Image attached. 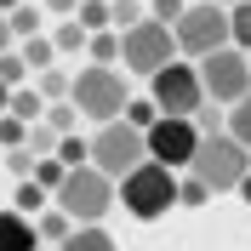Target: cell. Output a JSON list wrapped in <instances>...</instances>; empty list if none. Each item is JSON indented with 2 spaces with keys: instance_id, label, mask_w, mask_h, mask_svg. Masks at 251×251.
<instances>
[{
  "instance_id": "obj_27",
  "label": "cell",
  "mask_w": 251,
  "mask_h": 251,
  "mask_svg": "<svg viewBox=\"0 0 251 251\" xmlns=\"http://www.w3.org/2000/svg\"><path fill=\"white\" fill-rule=\"evenodd\" d=\"M86 51H92V63H97V69H114V57H120V34H92V46H86Z\"/></svg>"
},
{
  "instance_id": "obj_7",
  "label": "cell",
  "mask_w": 251,
  "mask_h": 251,
  "mask_svg": "<svg viewBox=\"0 0 251 251\" xmlns=\"http://www.w3.org/2000/svg\"><path fill=\"white\" fill-rule=\"evenodd\" d=\"M188 172L200 177L211 194H228V188H240V183L251 177V154L228 137V131H223V137H200V154H194Z\"/></svg>"
},
{
  "instance_id": "obj_36",
  "label": "cell",
  "mask_w": 251,
  "mask_h": 251,
  "mask_svg": "<svg viewBox=\"0 0 251 251\" xmlns=\"http://www.w3.org/2000/svg\"><path fill=\"white\" fill-rule=\"evenodd\" d=\"M6 51H17V40H12V23L0 17V57H6Z\"/></svg>"
},
{
  "instance_id": "obj_30",
  "label": "cell",
  "mask_w": 251,
  "mask_h": 251,
  "mask_svg": "<svg viewBox=\"0 0 251 251\" xmlns=\"http://www.w3.org/2000/svg\"><path fill=\"white\" fill-rule=\"evenodd\" d=\"M188 12V0H149V23H166V29H177V17Z\"/></svg>"
},
{
  "instance_id": "obj_6",
  "label": "cell",
  "mask_w": 251,
  "mask_h": 251,
  "mask_svg": "<svg viewBox=\"0 0 251 251\" xmlns=\"http://www.w3.org/2000/svg\"><path fill=\"white\" fill-rule=\"evenodd\" d=\"M149 103H154L166 120H194L205 109V86L194 63H166L154 80H149Z\"/></svg>"
},
{
  "instance_id": "obj_29",
  "label": "cell",
  "mask_w": 251,
  "mask_h": 251,
  "mask_svg": "<svg viewBox=\"0 0 251 251\" xmlns=\"http://www.w3.org/2000/svg\"><path fill=\"white\" fill-rule=\"evenodd\" d=\"M154 120H160V109L149 97H131V103H126V126H131V131H149Z\"/></svg>"
},
{
  "instance_id": "obj_15",
  "label": "cell",
  "mask_w": 251,
  "mask_h": 251,
  "mask_svg": "<svg viewBox=\"0 0 251 251\" xmlns=\"http://www.w3.org/2000/svg\"><path fill=\"white\" fill-rule=\"evenodd\" d=\"M46 205H51V194H46L40 183H17V194H12V211H17V217H29V223H34Z\"/></svg>"
},
{
  "instance_id": "obj_8",
  "label": "cell",
  "mask_w": 251,
  "mask_h": 251,
  "mask_svg": "<svg viewBox=\"0 0 251 251\" xmlns=\"http://www.w3.org/2000/svg\"><path fill=\"white\" fill-rule=\"evenodd\" d=\"M200 69V86H205V103H217V109H234L240 97H251V57L234 46L211 51L205 63H194Z\"/></svg>"
},
{
  "instance_id": "obj_31",
  "label": "cell",
  "mask_w": 251,
  "mask_h": 251,
  "mask_svg": "<svg viewBox=\"0 0 251 251\" xmlns=\"http://www.w3.org/2000/svg\"><path fill=\"white\" fill-rule=\"evenodd\" d=\"M205 200H211V188H205L194 172H188V177H177V205H205Z\"/></svg>"
},
{
  "instance_id": "obj_16",
  "label": "cell",
  "mask_w": 251,
  "mask_h": 251,
  "mask_svg": "<svg viewBox=\"0 0 251 251\" xmlns=\"http://www.w3.org/2000/svg\"><path fill=\"white\" fill-rule=\"evenodd\" d=\"M109 23H114V34H131L137 23H149V6L143 0H109Z\"/></svg>"
},
{
  "instance_id": "obj_34",
  "label": "cell",
  "mask_w": 251,
  "mask_h": 251,
  "mask_svg": "<svg viewBox=\"0 0 251 251\" xmlns=\"http://www.w3.org/2000/svg\"><path fill=\"white\" fill-rule=\"evenodd\" d=\"M0 143H6V149H23V143H29V126L12 120V114H0Z\"/></svg>"
},
{
  "instance_id": "obj_17",
  "label": "cell",
  "mask_w": 251,
  "mask_h": 251,
  "mask_svg": "<svg viewBox=\"0 0 251 251\" xmlns=\"http://www.w3.org/2000/svg\"><path fill=\"white\" fill-rule=\"evenodd\" d=\"M57 166H63V172L92 166V137H80V131H75V137H63V143H57Z\"/></svg>"
},
{
  "instance_id": "obj_35",
  "label": "cell",
  "mask_w": 251,
  "mask_h": 251,
  "mask_svg": "<svg viewBox=\"0 0 251 251\" xmlns=\"http://www.w3.org/2000/svg\"><path fill=\"white\" fill-rule=\"evenodd\" d=\"M40 6H46V12H51V17H63V23H69V17H75V12H80V0H40Z\"/></svg>"
},
{
  "instance_id": "obj_9",
  "label": "cell",
  "mask_w": 251,
  "mask_h": 251,
  "mask_svg": "<svg viewBox=\"0 0 251 251\" xmlns=\"http://www.w3.org/2000/svg\"><path fill=\"white\" fill-rule=\"evenodd\" d=\"M120 63H126V75L154 80L166 63H177V34L166 23H137L131 34H120Z\"/></svg>"
},
{
  "instance_id": "obj_20",
  "label": "cell",
  "mask_w": 251,
  "mask_h": 251,
  "mask_svg": "<svg viewBox=\"0 0 251 251\" xmlns=\"http://www.w3.org/2000/svg\"><path fill=\"white\" fill-rule=\"evenodd\" d=\"M75 23H80L86 34H109V29H114V23H109V0H80Z\"/></svg>"
},
{
  "instance_id": "obj_14",
  "label": "cell",
  "mask_w": 251,
  "mask_h": 251,
  "mask_svg": "<svg viewBox=\"0 0 251 251\" xmlns=\"http://www.w3.org/2000/svg\"><path fill=\"white\" fill-rule=\"evenodd\" d=\"M6 114H12V120H23V126H40V114H46V97L34 92V86H17L12 103H6Z\"/></svg>"
},
{
  "instance_id": "obj_22",
  "label": "cell",
  "mask_w": 251,
  "mask_h": 251,
  "mask_svg": "<svg viewBox=\"0 0 251 251\" xmlns=\"http://www.w3.org/2000/svg\"><path fill=\"white\" fill-rule=\"evenodd\" d=\"M228 40H234V51L251 57V0H240L234 12H228Z\"/></svg>"
},
{
  "instance_id": "obj_10",
  "label": "cell",
  "mask_w": 251,
  "mask_h": 251,
  "mask_svg": "<svg viewBox=\"0 0 251 251\" xmlns=\"http://www.w3.org/2000/svg\"><path fill=\"white\" fill-rule=\"evenodd\" d=\"M143 143H149V160L166 166V172H188L194 154H200V131H194V120H166V114L143 131Z\"/></svg>"
},
{
  "instance_id": "obj_1",
  "label": "cell",
  "mask_w": 251,
  "mask_h": 251,
  "mask_svg": "<svg viewBox=\"0 0 251 251\" xmlns=\"http://www.w3.org/2000/svg\"><path fill=\"white\" fill-rule=\"evenodd\" d=\"M51 205H57V211L75 223V228H103V217H109L114 205H120V194H114V183H109L103 172L80 166V172H69V177L57 183Z\"/></svg>"
},
{
  "instance_id": "obj_24",
  "label": "cell",
  "mask_w": 251,
  "mask_h": 251,
  "mask_svg": "<svg viewBox=\"0 0 251 251\" xmlns=\"http://www.w3.org/2000/svg\"><path fill=\"white\" fill-rule=\"evenodd\" d=\"M228 137H234L240 149L251 154V97H240L234 109H228Z\"/></svg>"
},
{
  "instance_id": "obj_23",
  "label": "cell",
  "mask_w": 251,
  "mask_h": 251,
  "mask_svg": "<svg viewBox=\"0 0 251 251\" xmlns=\"http://www.w3.org/2000/svg\"><path fill=\"white\" fill-rule=\"evenodd\" d=\"M69 80H75V75H63V69H46V75H34V92L46 97V103H69Z\"/></svg>"
},
{
  "instance_id": "obj_38",
  "label": "cell",
  "mask_w": 251,
  "mask_h": 251,
  "mask_svg": "<svg viewBox=\"0 0 251 251\" xmlns=\"http://www.w3.org/2000/svg\"><path fill=\"white\" fill-rule=\"evenodd\" d=\"M234 194H240V200H246V205H251V177H246V183H240V188H234Z\"/></svg>"
},
{
  "instance_id": "obj_2",
  "label": "cell",
  "mask_w": 251,
  "mask_h": 251,
  "mask_svg": "<svg viewBox=\"0 0 251 251\" xmlns=\"http://www.w3.org/2000/svg\"><path fill=\"white\" fill-rule=\"evenodd\" d=\"M69 103L80 109V120L114 126V120H126L131 92H126V75H120V69H97V63H86V69L69 80Z\"/></svg>"
},
{
  "instance_id": "obj_5",
  "label": "cell",
  "mask_w": 251,
  "mask_h": 251,
  "mask_svg": "<svg viewBox=\"0 0 251 251\" xmlns=\"http://www.w3.org/2000/svg\"><path fill=\"white\" fill-rule=\"evenodd\" d=\"M143 160H149V143H143V131H131L126 120L92 131V172H103L109 183H126Z\"/></svg>"
},
{
  "instance_id": "obj_21",
  "label": "cell",
  "mask_w": 251,
  "mask_h": 251,
  "mask_svg": "<svg viewBox=\"0 0 251 251\" xmlns=\"http://www.w3.org/2000/svg\"><path fill=\"white\" fill-rule=\"evenodd\" d=\"M6 23H12V40L23 46V40H34V34H40V6H34V0H23V6L6 17Z\"/></svg>"
},
{
  "instance_id": "obj_32",
  "label": "cell",
  "mask_w": 251,
  "mask_h": 251,
  "mask_svg": "<svg viewBox=\"0 0 251 251\" xmlns=\"http://www.w3.org/2000/svg\"><path fill=\"white\" fill-rule=\"evenodd\" d=\"M63 177H69V172H63L57 160H34V183L46 188V194H57V183H63Z\"/></svg>"
},
{
  "instance_id": "obj_26",
  "label": "cell",
  "mask_w": 251,
  "mask_h": 251,
  "mask_svg": "<svg viewBox=\"0 0 251 251\" xmlns=\"http://www.w3.org/2000/svg\"><path fill=\"white\" fill-rule=\"evenodd\" d=\"M194 131H200V137H223V131H228V109H217V103H205V109L194 114Z\"/></svg>"
},
{
  "instance_id": "obj_4",
  "label": "cell",
  "mask_w": 251,
  "mask_h": 251,
  "mask_svg": "<svg viewBox=\"0 0 251 251\" xmlns=\"http://www.w3.org/2000/svg\"><path fill=\"white\" fill-rule=\"evenodd\" d=\"M172 34H177V57H194V63H205L223 46H234V40H228V12H223L217 0H194V6L177 17Z\"/></svg>"
},
{
  "instance_id": "obj_19",
  "label": "cell",
  "mask_w": 251,
  "mask_h": 251,
  "mask_svg": "<svg viewBox=\"0 0 251 251\" xmlns=\"http://www.w3.org/2000/svg\"><path fill=\"white\" fill-rule=\"evenodd\" d=\"M57 251H114V234L109 228H75Z\"/></svg>"
},
{
  "instance_id": "obj_39",
  "label": "cell",
  "mask_w": 251,
  "mask_h": 251,
  "mask_svg": "<svg viewBox=\"0 0 251 251\" xmlns=\"http://www.w3.org/2000/svg\"><path fill=\"white\" fill-rule=\"evenodd\" d=\"M6 103H12V92H6V86H0V114H6Z\"/></svg>"
},
{
  "instance_id": "obj_12",
  "label": "cell",
  "mask_w": 251,
  "mask_h": 251,
  "mask_svg": "<svg viewBox=\"0 0 251 251\" xmlns=\"http://www.w3.org/2000/svg\"><path fill=\"white\" fill-rule=\"evenodd\" d=\"M34 234H40V246H46V251H57V246H63V240L75 234V223L63 217L57 205H46V211H40V217H34Z\"/></svg>"
},
{
  "instance_id": "obj_25",
  "label": "cell",
  "mask_w": 251,
  "mask_h": 251,
  "mask_svg": "<svg viewBox=\"0 0 251 251\" xmlns=\"http://www.w3.org/2000/svg\"><path fill=\"white\" fill-rule=\"evenodd\" d=\"M51 46H57V51H86V46H92V34H86V29L75 23V17H69V23H57V34H51Z\"/></svg>"
},
{
  "instance_id": "obj_11",
  "label": "cell",
  "mask_w": 251,
  "mask_h": 251,
  "mask_svg": "<svg viewBox=\"0 0 251 251\" xmlns=\"http://www.w3.org/2000/svg\"><path fill=\"white\" fill-rule=\"evenodd\" d=\"M0 251H46L40 234H34L29 217H17V211H0Z\"/></svg>"
},
{
  "instance_id": "obj_40",
  "label": "cell",
  "mask_w": 251,
  "mask_h": 251,
  "mask_svg": "<svg viewBox=\"0 0 251 251\" xmlns=\"http://www.w3.org/2000/svg\"><path fill=\"white\" fill-rule=\"evenodd\" d=\"M217 6H223V12H234V6H240V0H217Z\"/></svg>"
},
{
  "instance_id": "obj_18",
  "label": "cell",
  "mask_w": 251,
  "mask_h": 251,
  "mask_svg": "<svg viewBox=\"0 0 251 251\" xmlns=\"http://www.w3.org/2000/svg\"><path fill=\"white\" fill-rule=\"evenodd\" d=\"M40 126H51L57 137H75V131H80V109H75V103H46Z\"/></svg>"
},
{
  "instance_id": "obj_37",
  "label": "cell",
  "mask_w": 251,
  "mask_h": 251,
  "mask_svg": "<svg viewBox=\"0 0 251 251\" xmlns=\"http://www.w3.org/2000/svg\"><path fill=\"white\" fill-rule=\"evenodd\" d=\"M17 6H23V0H0V17H12V12H17Z\"/></svg>"
},
{
  "instance_id": "obj_41",
  "label": "cell",
  "mask_w": 251,
  "mask_h": 251,
  "mask_svg": "<svg viewBox=\"0 0 251 251\" xmlns=\"http://www.w3.org/2000/svg\"><path fill=\"white\" fill-rule=\"evenodd\" d=\"M34 6H40V0H34Z\"/></svg>"
},
{
  "instance_id": "obj_3",
  "label": "cell",
  "mask_w": 251,
  "mask_h": 251,
  "mask_svg": "<svg viewBox=\"0 0 251 251\" xmlns=\"http://www.w3.org/2000/svg\"><path fill=\"white\" fill-rule=\"evenodd\" d=\"M114 194H120L126 217H137V223H160V217L177 205V172H166V166H154V160H143V166L126 177V183H114Z\"/></svg>"
},
{
  "instance_id": "obj_33",
  "label": "cell",
  "mask_w": 251,
  "mask_h": 251,
  "mask_svg": "<svg viewBox=\"0 0 251 251\" xmlns=\"http://www.w3.org/2000/svg\"><path fill=\"white\" fill-rule=\"evenodd\" d=\"M6 166H12L17 183H34V154L29 149H6Z\"/></svg>"
},
{
  "instance_id": "obj_13",
  "label": "cell",
  "mask_w": 251,
  "mask_h": 251,
  "mask_svg": "<svg viewBox=\"0 0 251 251\" xmlns=\"http://www.w3.org/2000/svg\"><path fill=\"white\" fill-rule=\"evenodd\" d=\"M17 57L29 63V75H46V69H57V46H51V34H34V40H23V46H17Z\"/></svg>"
},
{
  "instance_id": "obj_28",
  "label": "cell",
  "mask_w": 251,
  "mask_h": 251,
  "mask_svg": "<svg viewBox=\"0 0 251 251\" xmlns=\"http://www.w3.org/2000/svg\"><path fill=\"white\" fill-rule=\"evenodd\" d=\"M0 86H6V92H17V86H29V63L17 57V51H6V57H0Z\"/></svg>"
}]
</instances>
